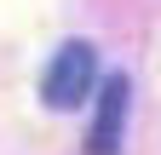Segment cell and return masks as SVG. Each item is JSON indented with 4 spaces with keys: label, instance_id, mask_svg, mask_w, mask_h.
I'll use <instances>...</instances> for the list:
<instances>
[{
    "label": "cell",
    "instance_id": "cell-2",
    "mask_svg": "<svg viewBox=\"0 0 161 155\" xmlns=\"http://www.w3.org/2000/svg\"><path fill=\"white\" fill-rule=\"evenodd\" d=\"M127 92H132L127 75H109V81L98 86V115H92V132H86V155H115V149H121V126H127Z\"/></svg>",
    "mask_w": 161,
    "mask_h": 155
},
{
    "label": "cell",
    "instance_id": "cell-1",
    "mask_svg": "<svg viewBox=\"0 0 161 155\" xmlns=\"http://www.w3.org/2000/svg\"><path fill=\"white\" fill-rule=\"evenodd\" d=\"M92 81H98V52L86 40H64L52 52L46 75H40V98H46L52 109H80L92 98Z\"/></svg>",
    "mask_w": 161,
    "mask_h": 155
}]
</instances>
